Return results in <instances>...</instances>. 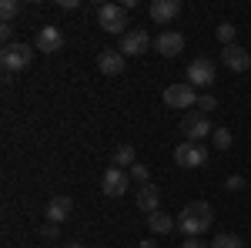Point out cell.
<instances>
[{
  "mask_svg": "<svg viewBox=\"0 0 251 248\" xmlns=\"http://www.w3.org/2000/svg\"><path fill=\"white\" fill-rule=\"evenodd\" d=\"M148 14L154 24H171L177 14H181V0H154L151 7H148Z\"/></svg>",
  "mask_w": 251,
  "mask_h": 248,
  "instance_id": "obj_15",
  "label": "cell"
},
{
  "mask_svg": "<svg viewBox=\"0 0 251 248\" xmlns=\"http://www.w3.org/2000/svg\"><path fill=\"white\" fill-rule=\"evenodd\" d=\"M225 188H228V191H241V188H245V178H241V174H231V178L225 181Z\"/></svg>",
  "mask_w": 251,
  "mask_h": 248,
  "instance_id": "obj_27",
  "label": "cell"
},
{
  "mask_svg": "<svg viewBox=\"0 0 251 248\" xmlns=\"http://www.w3.org/2000/svg\"><path fill=\"white\" fill-rule=\"evenodd\" d=\"M211 248H245V242H241L238 235L221 231V235H214V238H211Z\"/></svg>",
  "mask_w": 251,
  "mask_h": 248,
  "instance_id": "obj_19",
  "label": "cell"
},
{
  "mask_svg": "<svg viewBox=\"0 0 251 248\" xmlns=\"http://www.w3.org/2000/svg\"><path fill=\"white\" fill-rule=\"evenodd\" d=\"M151 47V37H148V30H141V27H131L124 37H121V54H127V57H137V54H144Z\"/></svg>",
  "mask_w": 251,
  "mask_h": 248,
  "instance_id": "obj_10",
  "label": "cell"
},
{
  "mask_svg": "<svg viewBox=\"0 0 251 248\" xmlns=\"http://www.w3.org/2000/svg\"><path fill=\"white\" fill-rule=\"evenodd\" d=\"M0 40H3V47L14 44V24H0Z\"/></svg>",
  "mask_w": 251,
  "mask_h": 248,
  "instance_id": "obj_26",
  "label": "cell"
},
{
  "mask_svg": "<svg viewBox=\"0 0 251 248\" xmlns=\"http://www.w3.org/2000/svg\"><path fill=\"white\" fill-rule=\"evenodd\" d=\"M194 108H198L201 114H211L214 108H218V97L214 94H198V104H194Z\"/></svg>",
  "mask_w": 251,
  "mask_h": 248,
  "instance_id": "obj_23",
  "label": "cell"
},
{
  "mask_svg": "<svg viewBox=\"0 0 251 248\" xmlns=\"http://www.w3.org/2000/svg\"><path fill=\"white\" fill-rule=\"evenodd\" d=\"M164 104L168 108H174V111H181V108H194L198 104V94H194V87L184 81H177V84H168L164 87Z\"/></svg>",
  "mask_w": 251,
  "mask_h": 248,
  "instance_id": "obj_7",
  "label": "cell"
},
{
  "mask_svg": "<svg viewBox=\"0 0 251 248\" xmlns=\"http://www.w3.org/2000/svg\"><path fill=\"white\" fill-rule=\"evenodd\" d=\"M174 161L181 168H201V165H208V148L204 144H194V141H181L174 148Z\"/></svg>",
  "mask_w": 251,
  "mask_h": 248,
  "instance_id": "obj_6",
  "label": "cell"
},
{
  "mask_svg": "<svg viewBox=\"0 0 251 248\" xmlns=\"http://www.w3.org/2000/svg\"><path fill=\"white\" fill-rule=\"evenodd\" d=\"M231 141H234V134L228 131V128H214V134H211V144L218 148V151H228V148H231Z\"/></svg>",
  "mask_w": 251,
  "mask_h": 248,
  "instance_id": "obj_20",
  "label": "cell"
},
{
  "mask_svg": "<svg viewBox=\"0 0 251 248\" xmlns=\"http://www.w3.org/2000/svg\"><path fill=\"white\" fill-rule=\"evenodd\" d=\"M214 34H218V40H221L225 47H231V44H234V34H238V27H234L231 20H225V24H218V30H214Z\"/></svg>",
  "mask_w": 251,
  "mask_h": 248,
  "instance_id": "obj_21",
  "label": "cell"
},
{
  "mask_svg": "<svg viewBox=\"0 0 251 248\" xmlns=\"http://www.w3.org/2000/svg\"><path fill=\"white\" fill-rule=\"evenodd\" d=\"M97 24H100V30H107V34H127V10L121 7V3H100L97 7Z\"/></svg>",
  "mask_w": 251,
  "mask_h": 248,
  "instance_id": "obj_3",
  "label": "cell"
},
{
  "mask_svg": "<svg viewBox=\"0 0 251 248\" xmlns=\"http://www.w3.org/2000/svg\"><path fill=\"white\" fill-rule=\"evenodd\" d=\"M181 134H184V141L201 144L204 138H211V134H214V124L208 121V114H201V111H188V114L181 117Z\"/></svg>",
  "mask_w": 251,
  "mask_h": 248,
  "instance_id": "obj_4",
  "label": "cell"
},
{
  "mask_svg": "<svg viewBox=\"0 0 251 248\" xmlns=\"http://www.w3.org/2000/svg\"><path fill=\"white\" fill-rule=\"evenodd\" d=\"M211 221H214V211L208 201H188L177 215V228H181L184 238H201L211 228Z\"/></svg>",
  "mask_w": 251,
  "mask_h": 248,
  "instance_id": "obj_1",
  "label": "cell"
},
{
  "mask_svg": "<svg viewBox=\"0 0 251 248\" xmlns=\"http://www.w3.org/2000/svg\"><path fill=\"white\" fill-rule=\"evenodd\" d=\"M17 14H20V0H0V17H3V24H10Z\"/></svg>",
  "mask_w": 251,
  "mask_h": 248,
  "instance_id": "obj_22",
  "label": "cell"
},
{
  "mask_svg": "<svg viewBox=\"0 0 251 248\" xmlns=\"http://www.w3.org/2000/svg\"><path fill=\"white\" fill-rule=\"evenodd\" d=\"M34 47H37V54H57L60 47H64V34H60V27H54V24H44V27H37Z\"/></svg>",
  "mask_w": 251,
  "mask_h": 248,
  "instance_id": "obj_8",
  "label": "cell"
},
{
  "mask_svg": "<svg viewBox=\"0 0 251 248\" xmlns=\"http://www.w3.org/2000/svg\"><path fill=\"white\" fill-rule=\"evenodd\" d=\"M127 174H131V181H137V185H151V171H148V165H134Z\"/></svg>",
  "mask_w": 251,
  "mask_h": 248,
  "instance_id": "obj_24",
  "label": "cell"
},
{
  "mask_svg": "<svg viewBox=\"0 0 251 248\" xmlns=\"http://www.w3.org/2000/svg\"><path fill=\"white\" fill-rule=\"evenodd\" d=\"M137 248H157V242H154V238H148V242H141Z\"/></svg>",
  "mask_w": 251,
  "mask_h": 248,
  "instance_id": "obj_30",
  "label": "cell"
},
{
  "mask_svg": "<svg viewBox=\"0 0 251 248\" xmlns=\"http://www.w3.org/2000/svg\"><path fill=\"white\" fill-rule=\"evenodd\" d=\"M127 185H131V174L114 168V165H111V168L104 171V178H100V188H104L107 198H121V194L127 191Z\"/></svg>",
  "mask_w": 251,
  "mask_h": 248,
  "instance_id": "obj_9",
  "label": "cell"
},
{
  "mask_svg": "<svg viewBox=\"0 0 251 248\" xmlns=\"http://www.w3.org/2000/svg\"><path fill=\"white\" fill-rule=\"evenodd\" d=\"M80 0H60V10H77Z\"/></svg>",
  "mask_w": 251,
  "mask_h": 248,
  "instance_id": "obj_29",
  "label": "cell"
},
{
  "mask_svg": "<svg viewBox=\"0 0 251 248\" xmlns=\"http://www.w3.org/2000/svg\"><path fill=\"white\" fill-rule=\"evenodd\" d=\"M214 77H218V67H214L211 57H194L191 64H188V84H191L194 91L201 87V91L208 94V87L214 84Z\"/></svg>",
  "mask_w": 251,
  "mask_h": 248,
  "instance_id": "obj_5",
  "label": "cell"
},
{
  "mask_svg": "<svg viewBox=\"0 0 251 248\" xmlns=\"http://www.w3.org/2000/svg\"><path fill=\"white\" fill-rule=\"evenodd\" d=\"M181 248H211V242H201V238H184Z\"/></svg>",
  "mask_w": 251,
  "mask_h": 248,
  "instance_id": "obj_28",
  "label": "cell"
},
{
  "mask_svg": "<svg viewBox=\"0 0 251 248\" xmlns=\"http://www.w3.org/2000/svg\"><path fill=\"white\" fill-rule=\"evenodd\" d=\"M40 238H44V242H57V238H60V225H54V221H44Z\"/></svg>",
  "mask_w": 251,
  "mask_h": 248,
  "instance_id": "obj_25",
  "label": "cell"
},
{
  "mask_svg": "<svg viewBox=\"0 0 251 248\" xmlns=\"http://www.w3.org/2000/svg\"><path fill=\"white\" fill-rule=\"evenodd\" d=\"M64 248H84V245H80V242H67Z\"/></svg>",
  "mask_w": 251,
  "mask_h": 248,
  "instance_id": "obj_31",
  "label": "cell"
},
{
  "mask_svg": "<svg viewBox=\"0 0 251 248\" xmlns=\"http://www.w3.org/2000/svg\"><path fill=\"white\" fill-rule=\"evenodd\" d=\"M71 215H74V201H71L67 194H54V198L47 201V221L60 225V221H67Z\"/></svg>",
  "mask_w": 251,
  "mask_h": 248,
  "instance_id": "obj_14",
  "label": "cell"
},
{
  "mask_svg": "<svg viewBox=\"0 0 251 248\" xmlns=\"http://www.w3.org/2000/svg\"><path fill=\"white\" fill-rule=\"evenodd\" d=\"M137 208L144 211V215L161 211V188L157 185H141V191H137Z\"/></svg>",
  "mask_w": 251,
  "mask_h": 248,
  "instance_id": "obj_16",
  "label": "cell"
},
{
  "mask_svg": "<svg viewBox=\"0 0 251 248\" xmlns=\"http://www.w3.org/2000/svg\"><path fill=\"white\" fill-rule=\"evenodd\" d=\"M221 64H225L228 71H234V74H245V71L251 67V54L245 51V47L231 44V47H225V51H221Z\"/></svg>",
  "mask_w": 251,
  "mask_h": 248,
  "instance_id": "obj_12",
  "label": "cell"
},
{
  "mask_svg": "<svg viewBox=\"0 0 251 248\" xmlns=\"http://www.w3.org/2000/svg\"><path fill=\"white\" fill-rule=\"evenodd\" d=\"M34 54H37V47H30V44H7L3 51H0V64H3V74H17V71H27L30 64H34Z\"/></svg>",
  "mask_w": 251,
  "mask_h": 248,
  "instance_id": "obj_2",
  "label": "cell"
},
{
  "mask_svg": "<svg viewBox=\"0 0 251 248\" xmlns=\"http://www.w3.org/2000/svg\"><path fill=\"white\" fill-rule=\"evenodd\" d=\"M154 51L161 57H177L181 51H184V34H177V30H164V34H157L154 37Z\"/></svg>",
  "mask_w": 251,
  "mask_h": 248,
  "instance_id": "obj_11",
  "label": "cell"
},
{
  "mask_svg": "<svg viewBox=\"0 0 251 248\" xmlns=\"http://www.w3.org/2000/svg\"><path fill=\"white\" fill-rule=\"evenodd\" d=\"M148 228L154 235H168V231L177 228V218H171L168 211H154V215H148Z\"/></svg>",
  "mask_w": 251,
  "mask_h": 248,
  "instance_id": "obj_18",
  "label": "cell"
},
{
  "mask_svg": "<svg viewBox=\"0 0 251 248\" xmlns=\"http://www.w3.org/2000/svg\"><path fill=\"white\" fill-rule=\"evenodd\" d=\"M97 71L107 77H117L124 71V54L114 51V47H100V54H97Z\"/></svg>",
  "mask_w": 251,
  "mask_h": 248,
  "instance_id": "obj_13",
  "label": "cell"
},
{
  "mask_svg": "<svg viewBox=\"0 0 251 248\" xmlns=\"http://www.w3.org/2000/svg\"><path fill=\"white\" fill-rule=\"evenodd\" d=\"M111 161H114V168H121V171H124V168L131 171V168L137 165V151H134V144H117L114 154H111Z\"/></svg>",
  "mask_w": 251,
  "mask_h": 248,
  "instance_id": "obj_17",
  "label": "cell"
}]
</instances>
